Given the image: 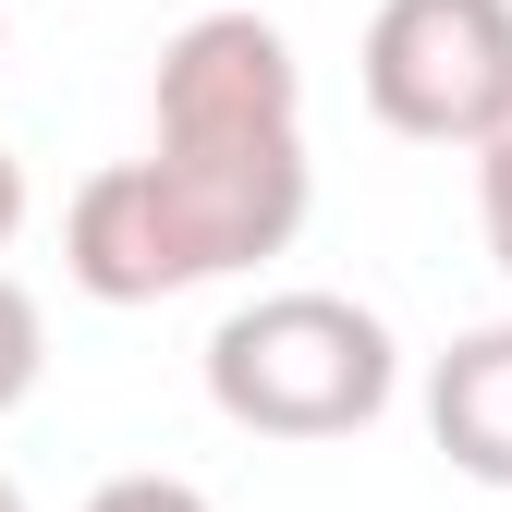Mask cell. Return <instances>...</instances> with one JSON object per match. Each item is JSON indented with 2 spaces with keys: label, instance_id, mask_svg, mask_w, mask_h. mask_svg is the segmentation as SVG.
I'll use <instances>...</instances> for the list:
<instances>
[{
  "label": "cell",
  "instance_id": "obj_1",
  "mask_svg": "<svg viewBox=\"0 0 512 512\" xmlns=\"http://www.w3.org/2000/svg\"><path fill=\"white\" fill-rule=\"evenodd\" d=\"M317 171L305 147H147L74 183L61 208V269L98 305H159L196 281H244L305 232Z\"/></svg>",
  "mask_w": 512,
  "mask_h": 512
},
{
  "label": "cell",
  "instance_id": "obj_2",
  "mask_svg": "<svg viewBox=\"0 0 512 512\" xmlns=\"http://www.w3.org/2000/svg\"><path fill=\"white\" fill-rule=\"evenodd\" d=\"M391 391H403L391 317L330 293V281L244 293L208 330V403L244 439H354V427L391 415Z\"/></svg>",
  "mask_w": 512,
  "mask_h": 512
},
{
  "label": "cell",
  "instance_id": "obj_3",
  "mask_svg": "<svg viewBox=\"0 0 512 512\" xmlns=\"http://www.w3.org/2000/svg\"><path fill=\"white\" fill-rule=\"evenodd\" d=\"M354 86L391 135L476 159L512 122V0H378Z\"/></svg>",
  "mask_w": 512,
  "mask_h": 512
},
{
  "label": "cell",
  "instance_id": "obj_4",
  "mask_svg": "<svg viewBox=\"0 0 512 512\" xmlns=\"http://www.w3.org/2000/svg\"><path fill=\"white\" fill-rule=\"evenodd\" d=\"M147 147H305V61L269 13H196L159 49Z\"/></svg>",
  "mask_w": 512,
  "mask_h": 512
},
{
  "label": "cell",
  "instance_id": "obj_5",
  "mask_svg": "<svg viewBox=\"0 0 512 512\" xmlns=\"http://www.w3.org/2000/svg\"><path fill=\"white\" fill-rule=\"evenodd\" d=\"M427 439H439L452 476L512 488V317L464 330L452 354H427Z\"/></svg>",
  "mask_w": 512,
  "mask_h": 512
},
{
  "label": "cell",
  "instance_id": "obj_6",
  "mask_svg": "<svg viewBox=\"0 0 512 512\" xmlns=\"http://www.w3.org/2000/svg\"><path fill=\"white\" fill-rule=\"evenodd\" d=\"M37 366H49V317H37V293L13 269H0V415L37 391Z\"/></svg>",
  "mask_w": 512,
  "mask_h": 512
},
{
  "label": "cell",
  "instance_id": "obj_7",
  "mask_svg": "<svg viewBox=\"0 0 512 512\" xmlns=\"http://www.w3.org/2000/svg\"><path fill=\"white\" fill-rule=\"evenodd\" d=\"M476 232H488V256H500V281H512V122L476 147Z\"/></svg>",
  "mask_w": 512,
  "mask_h": 512
},
{
  "label": "cell",
  "instance_id": "obj_8",
  "mask_svg": "<svg viewBox=\"0 0 512 512\" xmlns=\"http://www.w3.org/2000/svg\"><path fill=\"white\" fill-rule=\"evenodd\" d=\"M86 512H220L196 476H110V488H86Z\"/></svg>",
  "mask_w": 512,
  "mask_h": 512
},
{
  "label": "cell",
  "instance_id": "obj_9",
  "mask_svg": "<svg viewBox=\"0 0 512 512\" xmlns=\"http://www.w3.org/2000/svg\"><path fill=\"white\" fill-rule=\"evenodd\" d=\"M25 208H37V196H25V159L0 147V256H13V232H25Z\"/></svg>",
  "mask_w": 512,
  "mask_h": 512
},
{
  "label": "cell",
  "instance_id": "obj_10",
  "mask_svg": "<svg viewBox=\"0 0 512 512\" xmlns=\"http://www.w3.org/2000/svg\"><path fill=\"white\" fill-rule=\"evenodd\" d=\"M0 512H25V488H13V476H0Z\"/></svg>",
  "mask_w": 512,
  "mask_h": 512
},
{
  "label": "cell",
  "instance_id": "obj_11",
  "mask_svg": "<svg viewBox=\"0 0 512 512\" xmlns=\"http://www.w3.org/2000/svg\"><path fill=\"white\" fill-rule=\"evenodd\" d=\"M0 37H13V0H0Z\"/></svg>",
  "mask_w": 512,
  "mask_h": 512
}]
</instances>
